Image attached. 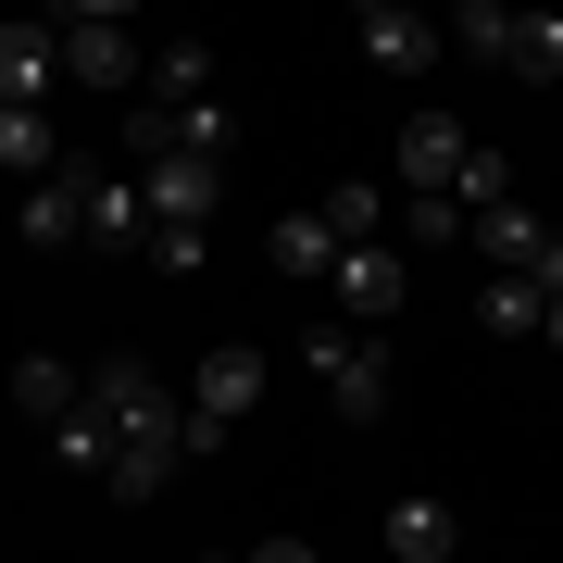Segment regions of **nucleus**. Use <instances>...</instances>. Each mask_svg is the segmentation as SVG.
Instances as JSON below:
<instances>
[{
  "mask_svg": "<svg viewBox=\"0 0 563 563\" xmlns=\"http://www.w3.org/2000/svg\"><path fill=\"white\" fill-rule=\"evenodd\" d=\"M439 38H451V51H476L488 76H526V88H551V76H563V13H501V0H463Z\"/></svg>",
  "mask_w": 563,
  "mask_h": 563,
  "instance_id": "f257e3e1",
  "label": "nucleus"
},
{
  "mask_svg": "<svg viewBox=\"0 0 563 563\" xmlns=\"http://www.w3.org/2000/svg\"><path fill=\"white\" fill-rule=\"evenodd\" d=\"M263 388H276V363H263L251 339H213V351H201V376L176 388V401H188V451H213V439H239V426L263 413Z\"/></svg>",
  "mask_w": 563,
  "mask_h": 563,
  "instance_id": "f03ea898",
  "label": "nucleus"
},
{
  "mask_svg": "<svg viewBox=\"0 0 563 563\" xmlns=\"http://www.w3.org/2000/svg\"><path fill=\"white\" fill-rule=\"evenodd\" d=\"M51 51H63V88H88V101H125V88H139V13H101V0H88V13H51Z\"/></svg>",
  "mask_w": 563,
  "mask_h": 563,
  "instance_id": "7ed1b4c3",
  "label": "nucleus"
},
{
  "mask_svg": "<svg viewBox=\"0 0 563 563\" xmlns=\"http://www.w3.org/2000/svg\"><path fill=\"white\" fill-rule=\"evenodd\" d=\"M88 413H101V439H113V451H125V439H188V401L151 376L139 351H113L101 376H88Z\"/></svg>",
  "mask_w": 563,
  "mask_h": 563,
  "instance_id": "20e7f679",
  "label": "nucleus"
},
{
  "mask_svg": "<svg viewBox=\"0 0 563 563\" xmlns=\"http://www.w3.org/2000/svg\"><path fill=\"white\" fill-rule=\"evenodd\" d=\"M301 363H313V388H325L351 426H376V413H388V351L363 339V325H313V339H301Z\"/></svg>",
  "mask_w": 563,
  "mask_h": 563,
  "instance_id": "39448f33",
  "label": "nucleus"
},
{
  "mask_svg": "<svg viewBox=\"0 0 563 563\" xmlns=\"http://www.w3.org/2000/svg\"><path fill=\"white\" fill-rule=\"evenodd\" d=\"M351 51L376 63V76H426L451 38H439V13H413V0H363V13H351Z\"/></svg>",
  "mask_w": 563,
  "mask_h": 563,
  "instance_id": "423d86ee",
  "label": "nucleus"
},
{
  "mask_svg": "<svg viewBox=\"0 0 563 563\" xmlns=\"http://www.w3.org/2000/svg\"><path fill=\"white\" fill-rule=\"evenodd\" d=\"M63 101V51H51V13L38 25H0V113H51Z\"/></svg>",
  "mask_w": 563,
  "mask_h": 563,
  "instance_id": "0eeeda50",
  "label": "nucleus"
},
{
  "mask_svg": "<svg viewBox=\"0 0 563 563\" xmlns=\"http://www.w3.org/2000/svg\"><path fill=\"white\" fill-rule=\"evenodd\" d=\"M13 239H25V251H63V239H88V163H76V151H63V176H38V188L13 201Z\"/></svg>",
  "mask_w": 563,
  "mask_h": 563,
  "instance_id": "6e6552de",
  "label": "nucleus"
},
{
  "mask_svg": "<svg viewBox=\"0 0 563 563\" xmlns=\"http://www.w3.org/2000/svg\"><path fill=\"white\" fill-rule=\"evenodd\" d=\"M463 151H476L463 113H413V125H401V201H439V188L463 176Z\"/></svg>",
  "mask_w": 563,
  "mask_h": 563,
  "instance_id": "1a4fd4ad",
  "label": "nucleus"
},
{
  "mask_svg": "<svg viewBox=\"0 0 563 563\" xmlns=\"http://www.w3.org/2000/svg\"><path fill=\"white\" fill-rule=\"evenodd\" d=\"M139 201H151V225H188V239H201V225H213V163L151 151V163H139Z\"/></svg>",
  "mask_w": 563,
  "mask_h": 563,
  "instance_id": "9d476101",
  "label": "nucleus"
},
{
  "mask_svg": "<svg viewBox=\"0 0 563 563\" xmlns=\"http://www.w3.org/2000/svg\"><path fill=\"white\" fill-rule=\"evenodd\" d=\"M325 288L351 301V325H388V313H401V288H413V263L388 251V239H363V251H339V276H325Z\"/></svg>",
  "mask_w": 563,
  "mask_h": 563,
  "instance_id": "9b49d317",
  "label": "nucleus"
},
{
  "mask_svg": "<svg viewBox=\"0 0 563 563\" xmlns=\"http://www.w3.org/2000/svg\"><path fill=\"white\" fill-rule=\"evenodd\" d=\"M463 239L488 251V276H539V263L563 251V225H551V213H526V201H501V213H476V225H463Z\"/></svg>",
  "mask_w": 563,
  "mask_h": 563,
  "instance_id": "f8f14e48",
  "label": "nucleus"
},
{
  "mask_svg": "<svg viewBox=\"0 0 563 563\" xmlns=\"http://www.w3.org/2000/svg\"><path fill=\"white\" fill-rule=\"evenodd\" d=\"M139 88H151V113H188V101H225L213 88V38H163L139 63Z\"/></svg>",
  "mask_w": 563,
  "mask_h": 563,
  "instance_id": "ddd939ff",
  "label": "nucleus"
},
{
  "mask_svg": "<svg viewBox=\"0 0 563 563\" xmlns=\"http://www.w3.org/2000/svg\"><path fill=\"white\" fill-rule=\"evenodd\" d=\"M88 239H101V251H139L151 239V201H139L125 163H88Z\"/></svg>",
  "mask_w": 563,
  "mask_h": 563,
  "instance_id": "4468645a",
  "label": "nucleus"
},
{
  "mask_svg": "<svg viewBox=\"0 0 563 563\" xmlns=\"http://www.w3.org/2000/svg\"><path fill=\"white\" fill-rule=\"evenodd\" d=\"M451 551H463V514L451 501H426V488L388 501V563H451Z\"/></svg>",
  "mask_w": 563,
  "mask_h": 563,
  "instance_id": "2eb2a0df",
  "label": "nucleus"
},
{
  "mask_svg": "<svg viewBox=\"0 0 563 563\" xmlns=\"http://www.w3.org/2000/svg\"><path fill=\"white\" fill-rule=\"evenodd\" d=\"M76 401H88V376H76L63 351H25V363H13V413H25V426H63Z\"/></svg>",
  "mask_w": 563,
  "mask_h": 563,
  "instance_id": "dca6fc26",
  "label": "nucleus"
},
{
  "mask_svg": "<svg viewBox=\"0 0 563 563\" xmlns=\"http://www.w3.org/2000/svg\"><path fill=\"white\" fill-rule=\"evenodd\" d=\"M176 463H188V439H125V451L101 463V488H113V501H163V488H176Z\"/></svg>",
  "mask_w": 563,
  "mask_h": 563,
  "instance_id": "f3484780",
  "label": "nucleus"
},
{
  "mask_svg": "<svg viewBox=\"0 0 563 563\" xmlns=\"http://www.w3.org/2000/svg\"><path fill=\"white\" fill-rule=\"evenodd\" d=\"M263 251H276V276H288V288L339 276V239H325V213H276V239H263Z\"/></svg>",
  "mask_w": 563,
  "mask_h": 563,
  "instance_id": "a211bd4d",
  "label": "nucleus"
},
{
  "mask_svg": "<svg viewBox=\"0 0 563 563\" xmlns=\"http://www.w3.org/2000/svg\"><path fill=\"white\" fill-rule=\"evenodd\" d=\"M0 176H25V188L63 176V125L51 113H0Z\"/></svg>",
  "mask_w": 563,
  "mask_h": 563,
  "instance_id": "6ab92c4d",
  "label": "nucleus"
},
{
  "mask_svg": "<svg viewBox=\"0 0 563 563\" xmlns=\"http://www.w3.org/2000/svg\"><path fill=\"white\" fill-rule=\"evenodd\" d=\"M313 213H325V239H339V251H363V239L388 225V188H376V176H339V188H325Z\"/></svg>",
  "mask_w": 563,
  "mask_h": 563,
  "instance_id": "aec40b11",
  "label": "nucleus"
},
{
  "mask_svg": "<svg viewBox=\"0 0 563 563\" xmlns=\"http://www.w3.org/2000/svg\"><path fill=\"white\" fill-rule=\"evenodd\" d=\"M439 201H451L463 225H476V213H501V201H514V163H501V151H488V139H476V151H463V176L439 188Z\"/></svg>",
  "mask_w": 563,
  "mask_h": 563,
  "instance_id": "412c9836",
  "label": "nucleus"
},
{
  "mask_svg": "<svg viewBox=\"0 0 563 563\" xmlns=\"http://www.w3.org/2000/svg\"><path fill=\"white\" fill-rule=\"evenodd\" d=\"M539 313H551L539 276H488V288H476V325H488V339H539Z\"/></svg>",
  "mask_w": 563,
  "mask_h": 563,
  "instance_id": "4be33fe9",
  "label": "nucleus"
},
{
  "mask_svg": "<svg viewBox=\"0 0 563 563\" xmlns=\"http://www.w3.org/2000/svg\"><path fill=\"white\" fill-rule=\"evenodd\" d=\"M151 263H163V276H201V239H188V225H151V239H139Z\"/></svg>",
  "mask_w": 563,
  "mask_h": 563,
  "instance_id": "5701e85b",
  "label": "nucleus"
},
{
  "mask_svg": "<svg viewBox=\"0 0 563 563\" xmlns=\"http://www.w3.org/2000/svg\"><path fill=\"white\" fill-rule=\"evenodd\" d=\"M239 563H325L313 539H263V551H239Z\"/></svg>",
  "mask_w": 563,
  "mask_h": 563,
  "instance_id": "b1692460",
  "label": "nucleus"
},
{
  "mask_svg": "<svg viewBox=\"0 0 563 563\" xmlns=\"http://www.w3.org/2000/svg\"><path fill=\"white\" fill-rule=\"evenodd\" d=\"M539 339H551V351H563V301H551V313H539Z\"/></svg>",
  "mask_w": 563,
  "mask_h": 563,
  "instance_id": "393cba45",
  "label": "nucleus"
}]
</instances>
